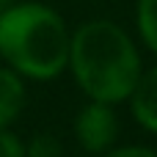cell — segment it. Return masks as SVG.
<instances>
[{
    "mask_svg": "<svg viewBox=\"0 0 157 157\" xmlns=\"http://www.w3.org/2000/svg\"><path fill=\"white\" fill-rule=\"evenodd\" d=\"M69 69L88 99L108 105L127 102L144 75L132 36L110 19H88L72 30Z\"/></svg>",
    "mask_w": 157,
    "mask_h": 157,
    "instance_id": "6da1fadb",
    "label": "cell"
},
{
    "mask_svg": "<svg viewBox=\"0 0 157 157\" xmlns=\"http://www.w3.org/2000/svg\"><path fill=\"white\" fill-rule=\"evenodd\" d=\"M72 30L63 17L36 0L14 3L0 14V58L25 80L47 83L69 69Z\"/></svg>",
    "mask_w": 157,
    "mask_h": 157,
    "instance_id": "7a4b0ae2",
    "label": "cell"
},
{
    "mask_svg": "<svg viewBox=\"0 0 157 157\" xmlns=\"http://www.w3.org/2000/svg\"><path fill=\"white\" fill-rule=\"evenodd\" d=\"M113 108L116 105L88 99V105L77 113V119H75V138H77V144H80L83 152H88V155H105L108 149L116 146L119 116H116Z\"/></svg>",
    "mask_w": 157,
    "mask_h": 157,
    "instance_id": "3957f363",
    "label": "cell"
},
{
    "mask_svg": "<svg viewBox=\"0 0 157 157\" xmlns=\"http://www.w3.org/2000/svg\"><path fill=\"white\" fill-rule=\"evenodd\" d=\"M127 102H130L132 119L146 132L157 135V66H152L149 72L141 75V80H138V86Z\"/></svg>",
    "mask_w": 157,
    "mask_h": 157,
    "instance_id": "277c9868",
    "label": "cell"
},
{
    "mask_svg": "<svg viewBox=\"0 0 157 157\" xmlns=\"http://www.w3.org/2000/svg\"><path fill=\"white\" fill-rule=\"evenodd\" d=\"M28 102V91H25V77L17 75L11 66H0V130L11 127Z\"/></svg>",
    "mask_w": 157,
    "mask_h": 157,
    "instance_id": "5b68a950",
    "label": "cell"
},
{
    "mask_svg": "<svg viewBox=\"0 0 157 157\" xmlns=\"http://www.w3.org/2000/svg\"><path fill=\"white\" fill-rule=\"evenodd\" d=\"M135 22H138V33L144 44L157 55V0H138Z\"/></svg>",
    "mask_w": 157,
    "mask_h": 157,
    "instance_id": "8992f818",
    "label": "cell"
},
{
    "mask_svg": "<svg viewBox=\"0 0 157 157\" xmlns=\"http://www.w3.org/2000/svg\"><path fill=\"white\" fill-rule=\"evenodd\" d=\"M28 157H61V141L50 132H36L28 144Z\"/></svg>",
    "mask_w": 157,
    "mask_h": 157,
    "instance_id": "52a82bcc",
    "label": "cell"
},
{
    "mask_svg": "<svg viewBox=\"0 0 157 157\" xmlns=\"http://www.w3.org/2000/svg\"><path fill=\"white\" fill-rule=\"evenodd\" d=\"M0 157H28L25 141L17 132H11V127L0 130Z\"/></svg>",
    "mask_w": 157,
    "mask_h": 157,
    "instance_id": "ba28073f",
    "label": "cell"
},
{
    "mask_svg": "<svg viewBox=\"0 0 157 157\" xmlns=\"http://www.w3.org/2000/svg\"><path fill=\"white\" fill-rule=\"evenodd\" d=\"M102 157H157V152L149 149V146H135V144H130V146H113V149H108Z\"/></svg>",
    "mask_w": 157,
    "mask_h": 157,
    "instance_id": "9c48e42d",
    "label": "cell"
},
{
    "mask_svg": "<svg viewBox=\"0 0 157 157\" xmlns=\"http://www.w3.org/2000/svg\"><path fill=\"white\" fill-rule=\"evenodd\" d=\"M14 3H17V0H0V14H3L8 6H14Z\"/></svg>",
    "mask_w": 157,
    "mask_h": 157,
    "instance_id": "30bf717a",
    "label": "cell"
}]
</instances>
